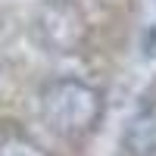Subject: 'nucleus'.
<instances>
[{"instance_id": "1", "label": "nucleus", "mask_w": 156, "mask_h": 156, "mask_svg": "<svg viewBox=\"0 0 156 156\" xmlns=\"http://www.w3.org/2000/svg\"><path fill=\"white\" fill-rule=\"evenodd\" d=\"M41 115L53 134L81 140L103 119V97L81 78H53L41 90Z\"/></svg>"}, {"instance_id": "2", "label": "nucleus", "mask_w": 156, "mask_h": 156, "mask_svg": "<svg viewBox=\"0 0 156 156\" xmlns=\"http://www.w3.org/2000/svg\"><path fill=\"white\" fill-rule=\"evenodd\" d=\"M31 34L47 53L72 56L84 50L90 25L75 0H44L31 16Z\"/></svg>"}, {"instance_id": "3", "label": "nucleus", "mask_w": 156, "mask_h": 156, "mask_svg": "<svg viewBox=\"0 0 156 156\" xmlns=\"http://www.w3.org/2000/svg\"><path fill=\"white\" fill-rule=\"evenodd\" d=\"M122 147L128 156H156V100L144 103L122 131Z\"/></svg>"}, {"instance_id": "4", "label": "nucleus", "mask_w": 156, "mask_h": 156, "mask_svg": "<svg viewBox=\"0 0 156 156\" xmlns=\"http://www.w3.org/2000/svg\"><path fill=\"white\" fill-rule=\"evenodd\" d=\"M0 156H47V153L28 134L9 131V134H0Z\"/></svg>"}]
</instances>
